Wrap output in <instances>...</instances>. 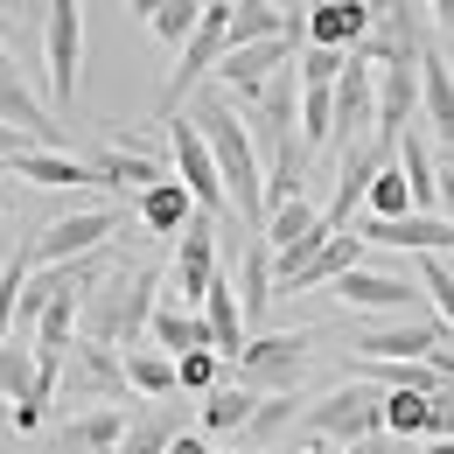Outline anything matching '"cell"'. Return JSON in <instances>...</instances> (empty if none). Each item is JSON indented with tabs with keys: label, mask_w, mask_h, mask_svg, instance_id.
I'll return each instance as SVG.
<instances>
[{
	"label": "cell",
	"mask_w": 454,
	"mask_h": 454,
	"mask_svg": "<svg viewBox=\"0 0 454 454\" xmlns=\"http://www.w3.org/2000/svg\"><path fill=\"white\" fill-rule=\"evenodd\" d=\"M189 119H196V133H203L210 154H217V175H224L231 210H238L252 231H266V161H259V147H252L245 113L231 106V91H196Z\"/></svg>",
	"instance_id": "6da1fadb"
},
{
	"label": "cell",
	"mask_w": 454,
	"mask_h": 454,
	"mask_svg": "<svg viewBox=\"0 0 454 454\" xmlns=\"http://www.w3.org/2000/svg\"><path fill=\"white\" fill-rule=\"evenodd\" d=\"M161 286H168L161 266H113V273L98 280V294L84 301L77 336H84V342H106V349H140L147 322H154V308H161Z\"/></svg>",
	"instance_id": "7a4b0ae2"
},
{
	"label": "cell",
	"mask_w": 454,
	"mask_h": 454,
	"mask_svg": "<svg viewBox=\"0 0 454 454\" xmlns=\"http://www.w3.org/2000/svg\"><path fill=\"white\" fill-rule=\"evenodd\" d=\"M301 434L308 441H329V448H356V441L385 434V392L364 385V378H349V385H336L329 398H315L301 412Z\"/></svg>",
	"instance_id": "3957f363"
},
{
	"label": "cell",
	"mask_w": 454,
	"mask_h": 454,
	"mask_svg": "<svg viewBox=\"0 0 454 454\" xmlns=\"http://www.w3.org/2000/svg\"><path fill=\"white\" fill-rule=\"evenodd\" d=\"M308 364H315V349H308V329H294V336H259L245 342V356L231 364L238 371V385L245 392H259V398H280V392H294L301 378H308Z\"/></svg>",
	"instance_id": "277c9868"
},
{
	"label": "cell",
	"mask_w": 454,
	"mask_h": 454,
	"mask_svg": "<svg viewBox=\"0 0 454 454\" xmlns=\"http://www.w3.org/2000/svg\"><path fill=\"white\" fill-rule=\"evenodd\" d=\"M119 231H126V210H70L57 224H43L28 238V266L43 273V266H70V259H91V252H106Z\"/></svg>",
	"instance_id": "5b68a950"
},
{
	"label": "cell",
	"mask_w": 454,
	"mask_h": 454,
	"mask_svg": "<svg viewBox=\"0 0 454 454\" xmlns=\"http://www.w3.org/2000/svg\"><path fill=\"white\" fill-rule=\"evenodd\" d=\"M43 70H50V106H77V70H84V0H50V14H43Z\"/></svg>",
	"instance_id": "8992f818"
},
{
	"label": "cell",
	"mask_w": 454,
	"mask_h": 454,
	"mask_svg": "<svg viewBox=\"0 0 454 454\" xmlns=\"http://www.w3.org/2000/svg\"><path fill=\"white\" fill-rule=\"evenodd\" d=\"M70 405H119V398L133 392L126 385V356L106 349V342H70V356H63V385H57Z\"/></svg>",
	"instance_id": "52a82bcc"
},
{
	"label": "cell",
	"mask_w": 454,
	"mask_h": 454,
	"mask_svg": "<svg viewBox=\"0 0 454 454\" xmlns=\"http://www.w3.org/2000/svg\"><path fill=\"white\" fill-rule=\"evenodd\" d=\"M168 161H175V182H182V189L196 196V210H203V217L231 210L224 175H217V154H210V140L196 133V119H189V113L168 119Z\"/></svg>",
	"instance_id": "ba28073f"
},
{
	"label": "cell",
	"mask_w": 454,
	"mask_h": 454,
	"mask_svg": "<svg viewBox=\"0 0 454 454\" xmlns=\"http://www.w3.org/2000/svg\"><path fill=\"white\" fill-rule=\"evenodd\" d=\"M210 286H217V224H210V217H196V224H189L182 238H175V266H168V308H189V315H203Z\"/></svg>",
	"instance_id": "9c48e42d"
},
{
	"label": "cell",
	"mask_w": 454,
	"mask_h": 454,
	"mask_svg": "<svg viewBox=\"0 0 454 454\" xmlns=\"http://www.w3.org/2000/svg\"><path fill=\"white\" fill-rule=\"evenodd\" d=\"M301 43H308V35L294 28V35H273V43H245V50H231V57L217 63V91H231V106H252L286 63L301 57Z\"/></svg>",
	"instance_id": "30bf717a"
},
{
	"label": "cell",
	"mask_w": 454,
	"mask_h": 454,
	"mask_svg": "<svg viewBox=\"0 0 454 454\" xmlns=\"http://www.w3.org/2000/svg\"><path fill=\"white\" fill-rule=\"evenodd\" d=\"M441 342H448V322L427 308V315H392L385 329H364V336H356V356H364V364H427Z\"/></svg>",
	"instance_id": "8fae6325"
},
{
	"label": "cell",
	"mask_w": 454,
	"mask_h": 454,
	"mask_svg": "<svg viewBox=\"0 0 454 454\" xmlns=\"http://www.w3.org/2000/svg\"><path fill=\"white\" fill-rule=\"evenodd\" d=\"M342 308H364V315H427V294L405 280V273H378V266H356L336 280Z\"/></svg>",
	"instance_id": "7c38bea8"
},
{
	"label": "cell",
	"mask_w": 454,
	"mask_h": 454,
	"mask_svg": "<svg viewBox=\"0 0 454 454\" xmlns=\"http://www.w3.org/2000/svg\"><path fill=\"white\" fill-rule=\"evenodd\" d=\"M91 175H98V182H113V189H133V203H140L154 182H168L161 154H147V147H140L126 126H113V133H106V147L91 154Z\"/></svg>",
	"instance_id": "4fadbf2b"
},
{
	"label": "cell",
	"mask_w": 454,
	"mask_h": 454,
	"mask_svg": "<svg viewBox=\"0 0 454 454\" xmlns=\"http://www.w3.org/2000/svg\"><path fill=\"white\" fill-rule=\"evenodd\" d=\"M378 168H392V154H385L378 140H356V147H342L336 203L322 210V217H329V231H349L356 217H364V203H371V182H378Z\"/></svg>",
	"instance_id": "5bb4252c"
},
{
	"label": "cell",
	"mask_w": 454,
	"mask_h": 454,
	"mask_svg": "<svg viewBox=\"0 0 454 454\" xmlns=\"http://www.w3.org/2000/svg\"><path fill=\"white\" fill-rule=\"evenodd\" d=\"M371 28H378V14H371L364 0H315L308 21H301V35H308L301 50H342V57H349Z\"/></svg>",
	"instance_id": "9a60e30c"
},
{
	"label": "cell",
	"mask_w": 454,
	"mask_h": 454,
	"mask_svg": "<svg viewBox=\"0 0 454 454\" xmlns=\"http://www.w3.org/2000/svg\"><path fill=\"white\" fill-rule=\"evenodd\" d=\"M364 126L378 133V70L349 50V63H342V77H336V140H342V147H356Z\"/></svg>",
	"instance_id": "2e32d148"
},
{
	"label": "cell",
	"mask_w": 454,
	"mask_h": 454,
	"mask_svg": "<svg viewBox=\"0 0 454 454\" xmlns=\"http://www.w3.org/2000/svg\"><path fill=\"white\" fill-rule=\"evenodd\" d=\"M133 217H140V231H147V238H182V231L196 224L203 210H196V196H189V189L168 175V182H154V189L133 203Z\"/></svg>",
	"instance_id": "e0dca14e"
},
{
	"label": "cell",
	"mask_w": 454,
	"mask_h": 454,
	"mask_svg": "<svg viewBox=\"0 0 454 454\" xmlns=\"http://www.w3.org/2000/svg\"><path fill=\"white\" fill-rule=\"evenodd\" d=\"M203 329H210V349H217L224 364H238L245 342H252V329H245V301H238V286H231L224 273H217L210 301H203Z\"/></svg>",
	"instance_id": "ac0fdd59"
},
{
	"label": "cell",
	"mask_w": 454,
	"mask_h": 454,
	"mask_svg": "<svg viewBox=\"0 0 454 454\" xmlns=\"http://www.w3.org/2000/svg\"><path fill=\"white\" fill-rule=\"evenodd\" d=\"M126 427H133L126 405H91V412H77V419L63 427L57 441H63V454H119Z\"/></svg>",
	"instance_id": "d6986e66"
},
{
	"label": "cell",
	"mask_w": 454,
	"mask_h": 454,
	"mask_svg": "<svg viewBox=\"0 0 454 454\" xmlns=\"http://www.w3.org/2000/svg\"><path fill=\"white\" fill-rule=\"evenodd\" d=\"M356 266H364V238H356V231H336V238H329V245H322V252H315V259H308V266H301V273H294V280H286L280 294H308V286H336L342 273H356Z\"/></svg>",
	"instance_id": "ffe728a7"
},
{
	"label": "cell",
	"mask_w": 454,
	"mask_h": 454,
	"mask_svg": "<svg viewBox=\"0 0 454 454\" xmlns=\"http://www.w3.org/2000/svg\"><path fill=\"white\" fill-rule=\"evenodd\" d=\"M419 119H427L441 140H454V70L434 43H427V57H419Z\"/></svg>",
	"instance_id": "44dd1931"
},
{
	"label": "cell",
	"mask_w": 454,
	"mask_h": 454,
	"mask_svg": "<svg viewBox=\"0 0 454 454\" xmlns=\"http://www.w3.org/2000/svg\"><path fill=\"white\" fill-rule=\"evenodd\" d=\"M147 336H154V349H161V356H175V364H182L189 349H210V329H203V315H189V308H168V301L154 308Z\"/></svg>",
	"instance_id": "7402d4cb"
},
{
	"label": "cell",
	"mask_w": 454,
	"mask_h": 454,
	"mask_svg": "<svg viewBox=\"0 0 454 454\" xmlns=\"http://www.w3.org/2000/svg\"><path fill=\"white\" fill-rule=\"evenodd\" d=\"M14 175H21V182H35V189H91V182H98L91 161H77V154H43V147H35V154H21Z\"/></svg>",
	"instance_id": "603a6c76"
},
{
	"label": "cell",
	"mask_w": 454,
	"mask_h": 454,
	"mask_svg": "<svg viewBox=\"0 0 454 454\" xmlns=\"http://www.w3.org/2000/svg\"><path fill=\"white\" fill-rule=\"evenodd\" d=\"M301 147H336V84H301Z\"/></svg>",
	"instance_id": "cb8c5ba5"
},
{
	"label": "cell",
	"mask_w": 454,
	"mask_h": 454,
	"mask_svg": "<svg viewBox=\"0 0 454 454\" xmlns=\"http://www.w3.org/2000/svg\"><path fill=\"white\" fill-rule=\"evenodd\" d=\"M252 412H259V392H245V385H217V392L203 398V434H245L252 427Z\"/></svg>",
	"instance_id": "d4e9b609"
},
{
	"label": "cell",
	"mask_w": 454,
	"mask_h": 454,
	"mask_svg": "<svg viewBox=\"0 0 454 454\" xmlns=\"http://www.w3.org/2000/svg\"><path fill=\"white\" fill-rule=\"evenodd\" d=\"M126 356V385L140 398H168V392H182V378H175V356H161V349H119Z\"/></svg>",
	"instance_id": "484cf974"
},
{
	"label": "cell",
	"mask_w": 454,
	"mask_h": 454,
	"mask_svg": "<svg viewBox=\"0 0 454 454\" xmlns=\"http://www.w3.org/2000/svg\"><path fill=\"white\" fill-rule=\"evenodd\" d=\"M385 434L392 441H434V398L427 392H385Z\"/></svg>",
	"instance_id": "4316f807"
},
{
	"label": "cell",
	"mask_w": 454,
	"mask_h": 454,
	"mask_svg": "<svg viewBox=\"0 0 454 454\" xmlns=\"http://www.w3.org/2000/svg\"><path fill=\"white\" fill-rule=\"evenodd\" d=\"M364 217L371 224H398V217H419L412 210V182H405V168H378V182H371V203H364Z\"/></svg>",
	"instance_id": "83f0119b"
},
{
	"label": "cell",
	"mask_w": 454,
	"mask_h": 454,
	"mask_svg": "<svg viewBox=\"0 0 454 454\" xmlns=\"http://www.w3.org/2000/svg\"><path fill=\"white\" fill-rule=\"evenodd\" d=\"M28 392H35V342L14 336L7 349H0V398H7V405H21Z\"/></svg>",
	"instance_id": "f1b7e54d"
},
{
	"label": "cell",
	"mask_w": 454,
	"mask_h": 454,
	"mask_svg": "<svg viewBox=\"0 0 454 454\" xmlns=\"http://www.w3.org/2000/svg\"><path fill=\"white\" fill-rule=\"evenodd\" d=\"M419 294H427V308L448 322V336H454V259L427 252V259H419Z\"/></svg>",
	"instance_id": "f546056e"
},
{
	"label": "cell",
	"mask_w": 454,
	"mask_h": 454,
	"mask_svg": "<svg viewBox=\"0 0 454 454\" xmlns=\"http://www.w3.org/2000/svg\"><path fill=\"white\" fill-rule=\"evenodd\" d=\"M301 412H308V405H301L294 392H280V398H259V412H252V427H245V441H252V448H259V441H273V434H280V427H294Z\"/></svg>",
	"instance_id": "4dcf8cb0"
},
{
	"label": "cell",
	"mask_w": 454,
	"mask_h": 454,
	"mask_svg": "<svg viewBox=\"0 0 454 454\" xmlns=\"http://www.w3.org/2000/svg\"><path fill=\"white\" fill-rule=\"evenodd\" d=\"M196 21H203V0H168V7H161V14H154V21H147V28H154V35H161V43H168L175 57H182V43H189V35H196Z\"/></svg>",
	"instance_id": "1f68e13d"
},
{
	"label": "cell",
	"mask_w": 454,
	"mask_h": 454,
	"mask_svg": "<svg viewBox=\"0 0 454 454\" xmlns=\"http://www.w3.org/2000/svg\"><path fill=\"white\" fill-rule=\"evenodd\" d=\"M175 378H182V392H217V378H224V356H217V349H189V356H182V364H175Z\"/></svg>",
	"instance_id": "d6a6232c"
},
{
	"label": "cell",
	"mask_w": 454,
	"mask_h": 454,
	"mask_svg": "<svg viewBox=\"0 0 454 454\" xmlns=\"http://www.w3.org/2000/svg\"><path fill=\"white\" fill-rule=\"evenodd\" d=\"M342 50H301V63H294V70H301V84H336L342 77Z\"/></svg>",
	"instance_id": "836d02e7"
},
{
	"label": "cell",
	"mask_w": 454,
	"mask_h": 454,
	"mask_svg": "<svg viewBox=\"0 0 454 454\" xmlns=\"http://www.w3.org/2000/svg\"><path fill=\"white\" fill-rule=\"evenodd\" d=\"M308 454H392V434H371L356 448H329V441H308Z\"/></svg>",
	"instance_id": "e575fe53"
},
{
	"label": "cell",
	"mask_w": 454,
	"mask_h": 454,
	"mask_svg": "<svg viewBox=\"0 0 454 454\" xmlns=\"http://www.w3.org/2000/svg\"><path fill=\"white\" fill-rule=\"evenodd\" d=\"M434 441H454V392H434Z\"/></svg>",
	"instance_id": "d590c367"
},
{
	"label": "cell",
	"mask_w": 454,
	"mask_h": 454,
	"mask_svg": "<svg viewBox=\"0 0 454 454\" xmlns=\"http://www.w3.org/2000/svg\"><path fill=\"white\" fill-rule=\"evenodd\" d=\"M21 154H35V140L14 133V126H0V161H21Z\"/></svg>",
	"instance_id": "8d00e7d4"
},
{
	"label": "cell",
	"mask_w": 454,
	"mask_h": 454,
	"mask_svg": "<svg viewBox=\"0 0 454 454\" xmlns=\"http://www.w3.org/2000/svg\"><path fill=\"white\" fill-rule=\"evenodd\" d=\"M427 364H434V371H441V385H448V392H454V336L441 342V349H434V356H427Z\"/></svg>",
	"instance_id": "74e56055"
},
{
	"label": "cell",
	"mask_w": 454,
	"mask_h": 454,
	"mask_svg": "<svg viewBox=\"0 0 454 454\" xmlns=\"http://www.w3.org/2000/svg\"><path fill=\"white\" fill-rule=\"evenodd\" d=\"M168 454H210V441H203V434H175Z\"/></svg>",
	"instance_id": "f35d334b"
},
{
	"label": "cell",
	"mask_w": 454,
	"mask_h": 454,
	"mask_svg": "<svg viewBox=\"0 0 454 454\" xmlns=\"http://www.w3.org/2000/svg\"><path fill=\"white\" fill-rule=\"evenodd\" d=\"M419 7H427L434 21H448V28H454V0H419Z\"/></svg>",
	"instance_id": "ab89813d"
},
{
	"label": "cell",
	"mask_w": 454,
	"mask_h": 454,
	"mask_svg": "<svg viewBox=\"0 0 454 454\" xmlns=\"http://www.w3.org/2000/svg\"><path fill=\"white\" fill-rule=\"evenodd\" d=\"M126 7H133V14H147V21H154V14H161V7H168V0H126Z\"/></svg>",
	"instance_id": "60d3db41"
},
{
	"label": "cell",
	"mask_w": 454,
	"mask_h": 454,
	"mask_svg": "<svg viewBox=\"0 0 454 454\" xmlns=\"http://www.w3.org/2000/svg\"><path fill=\"white\" fill-rule=\"evenodd\" d=\"M0 419H14V405H7V398H0Z\"/></svg>",
	"instance_id": "b9f144b4"
},
{
	"label": "cell",
	"mask_w": 454,
	"mask_h": 454,
	"mask_svg": "<svg viewBox=\"0 0 454 454\" xmlns=\"http://www.w3.org/2000/svg\"><path fill=\"white\" fill-rule=\"evenodd\" d=\"M238 454H259V448H238Z\"/></svg>",
	"instance_id": "7bdbcfd3"
}]
</instances>
